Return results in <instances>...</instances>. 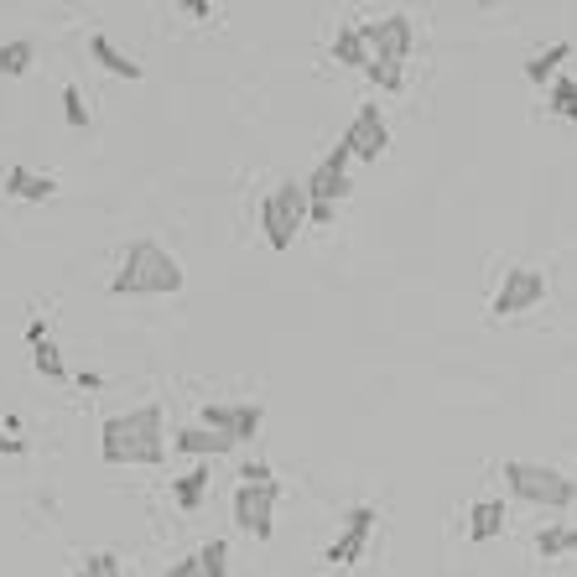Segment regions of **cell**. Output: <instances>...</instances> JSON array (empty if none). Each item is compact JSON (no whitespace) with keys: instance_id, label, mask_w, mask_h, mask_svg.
<instances>
[{"instance_id":"cell-1","label":"cell","mask_w":577,"mask_h":577,"mask_svg":"<svg viewBox=\"0 0 577 577\" xmlns=\"http://www.w3.org/2000/svg\"><path fill=\"white\" fill-rule=\"evenodd\" d=\"M100 458L110 468H125V463H162L167 458V416L156 401L125 411V416H110L100 426Z\"/></svg>"},{"instance_id":"cell-2","label":"cell","mask_w":577,"mask_h":577,"mask_svg":"<svg viewBox=\"0 0 577 577\" xmlns=\"http://www.w3.org/2000/svg\"><path fill=\"white\" fill-rule=\"evenodd\" d=\"M183 281H187L183 260H177L162 239L141 235V239H131V250H125V260H120L110 291H115V297H177Z\"/></svg>"},{"instance_id":"cell-3","label":"cell","mask_w":577,"mask_h":577,"mask_svg":"<svg viewBox=\"0 0 577 577\" xmlns=\"http://www.w3.org/2000/svg\"><path fill=\"white\" fill-rule=\"evenodd\" d=\"M505 490L526 505H542V509H567L577 505V484L561 468H546V463H530V458H509L505 463Z\"/></svg>"},{"instance_id":"cell-4","label":"cell","mask_w":577,"mask_h":577,"mask_svg":"<svg viewBox=\"0 0 577 577\" xmlns=\"http://www.w3.org/2000/svg\"><path fill=\"white\" fill-rule=\"evenodd\" d=\"M302 229H307V193L297 177H287L260 198V235L271 239V250H291V239Z\"/></svg>"},{"instance_id":"cell-5","label":"cell","mask_w":577,"mask_h":577,"mask_svg":"<svg viewBox=\"0 0 577 577\" xmlns=\"http://www.w3.org/2000/svg\"><path fill=\"white\" fill-rule=\"evenodd\" d=\"M546 287H552L546 271H536V266H515V271H505L499 291H494L490 318H521V312H530V307H542Z\"/></svg>"},{"instance_id":"cell-6","label":"cell","mask_w":577,"mask_h":577,"mask_svg":"<svg viewBox=\"0 0 577 577\" xmlns=\"http://www.w3.org/2000/svg\"><path fill=\"white\" fill-rule=\"evenodd\" d=\"M359 37H364V52H370V63H406L411 48H416V27H411V17H380V21H364L359 27Z\"/></svg>"},{"instance_id":"cell-7","label":"cell","mask_w":577,"mask_h":577,"mask_svg":"<svg viewBox=\"0 0 577 577\" xmlns=\"http://www.w3.org/2000/svg\"><path fill=\"white\" fill-rule=\"evenodd\" d=\"M276 499H281V484H276V478H266V484H239L235 490V526L250 530L255 542H271Z\"/></svg>"},{"instance_id":"cell-8","label":"cell","mask_w":577,"mask_h":577,"mask_svg":"<svg viewBox=\"0 0 577 577\" xmlns=\"http://www.w3.org/2000/svg\"><path fill=\"white\" fill-rule=\"evenodd\" d=\"M260 422H266V406H260V401H208L204 416H198V426L229 437L235 447L239 442H250L255 432H260Z\"/></svg>"},{"instance_id":"cell-9","label":"cell","mask_w":577,"mask_h":577,"mask_svg":"<svg viewBox=\"0 0 577 577\" xmlns=\"http://www.w3.org/2000/svg\"><path fill=\"white\" fill-rule=\"evenodd\" d=\"M343 152L354 156V162H380V156L391 152V125L380 115V104H359L354 110L349 131H343Z\"/></svg>"},{"instance_id":"cell-10","label":"cell","mask_w":577,"mask_h":577,"mask_svg":"<svg viewBox=\"0 0 577 577\" xmlns=\"http://www.w3.org/2000/svg\"><path fill=\"white\" fill-rule=\"evenodd\" d=\"M349 162H354V156L343 152V141H339V146H333L318 167L307 172V183H302L307 204H333V208H339V198L349 193Z\"/></svg>"},{"instance_id":"cell-11","label":"cell","mask_w":577,"mask_h":577,"mask_svg":"<svg viewBox=\"0 0 577 577\" xmlns=\"http://www.w3.org/2000/svg\"><path fill=\"white\" fill-rule=\"evenodd\" d=\"M370 530H374V509H370V505H354L349 515H343L339 542L328 546V567L349 573V567H354V561L364 557V546H370Z\"/></svg>"},{"instance_id":"cell-12","label":"cell","mask_w":577,"mask_h":577,"mask_svg":"<svg viewBox=\"0 0 577 577\" xmlns=\"http://www.w3.org/2000/svg\"><path fill=\"white\" fill-rule=\"evenodd\" d=\"M6 193L11 198H27V204H48L52 193H58V177L52 172H32V167H6Z\"/></svg>"},{"instance_id":"cell-13","label":"cell","mask_w":577,"mask_h":577,"mask_svg":"<svg viewBox=\"0 0 577 577\" xmlns=\"http://www.w3.org/2000/svg\"><path fill=\"white\" fill-rule=\"evenodd\" d=\"M89 52H94V63H100L104 73H115V79H131V84H141V79H146V69H141L136 58H131V52H120L104 32L89 37Z\"/></svg>"},{"instance_id":"cell-14","label":"cell","mask_w":577,"mask_h":577,"mask_svg":"<svg viewBox=\"0 0 577 577\" xmlns=\"http://www.w3.org/2000/svg\"><path fill=\"white\" fill-rule=\"evenodd\" d=\"M177 453H193V458H224V453H235V442L219 437V432H208V426H183L177 437H172Z\"/></svg>"},{"instance_id":"cell-15","label":"cell","mask_w":577,"mask_h":577,"mask_svg":"<svg viewBox=\"0 0 577 577\" xmlns=\"http://www.w3.org/2000/svg\"><path fill=\"white\" fill-rule=\"evenodd\" d=\"M505 499H478L474 509H468V542H494L499 530H505Z\"/></svg>"},{"instance_id":"cell-16","label":"cell","mask_w":577,"mask_h":577,"mask_svg":"<svg viewBox=\"0 0 577 577\" xmlns=\"http://www.w3.org/2000/svg\"><path fill=\"white\" fill-rule=\"evenodd\" d=\"M567 42H557V48H546V52H536V58H526V79L536 89H546L552 84V79H557V63H567Z\"/></svg>"},{"instance_id":"cell-17","label":"cell","mask_w":577,"mask_h":577,"mask_svg":"<svg viewBox=\"0 0 577 577\" xmlns=\"http://www.w3.org/2000/svg\"><path fill=\"white\" fill-rule=\"evenodd\" d=\"M333 58H339L343 69H370V52H364L359 27H339V37H333Z\"/></svg>"},{"instance_id":"cell-18","label":"cell","mask_w":577,"mask_h":577,"mask_svg":"<svg viewBox=\"0 0 577 577\" xmlns=\"http://www.w3.org/2000/svg\"><path fill=\"white\" fill-rule=\"evenodd\" d=\"M536 552H542L546 561H552V557H573V552H577V526H546L542 536H536Z\"/></svg>"},{"instance_id":"cell-19","label":"cell","mask_w":577,"mask_h":577,"mask_svg":"<svg viewBox=\"0 0 577 577\" xmlns=\"http://www.w3.org/2000/svg\"><path fill=\"white\" fill-rule=\"evenodd\" d=\"M32 58H37V48L27 42V37H17V42L0 48V73H6V79H21V73L32 69Z\"/></svg>"},{"instance_id":"cell-20","label":"cell","mask_w":577,"mask_h":577,"mask_svg":"<svg viewBox=\"0 0 577 577\" xmlns=\"http://www.w3.org/2000/svg\"><path fill=\"white\" fill-rule=\"evenodd\" d=\"M546 110L561 120H577V79H552V100H546Z\"/></svg>"},{"instance_id":"cell-21","label":"cell","mask_w":577,"mask_h":577,"mask_svg":"<svg viewBox=\"0 0 577 577\" xmlns=\"http://www.w3.org/2000/svg\"><path fill=\"white\" fill-rule=\"evenodd\" d=\"M204 494H208V468L198 463L193 474L177 478V505H183V509H198V505H204Z\"/></svg>"},{"instance_id":"cell-22","label":"cell","mask_w":577,"mask_h":577,"mask_svg":"<svg viewBox=\"0 0 577 577\" xmlns=\"http://www.w3.org/2000/svg\"><path fill=\"white\" fill-rule=\"evenodd\" d=\"M198 573H204V577H229V542L214 536V542L198 552Z\"/></svg>"},{"instance_id":"cell-23","label":"cell","mask_w":577,"mask_h":577,"mask_svg":"<svg viewBox=\"0 0 577 577\" xmlns=\"http://www.w3.org/2000/svg\"><path fill=\"white\" fill-rule=\"evenodd\" d=\"M32 364H37V374H48V380H69V364H63V354H58L52 339L32 349Z\"/></svg>"},{"instance_id":"cell-24","label":"cell","mask_w":577,"mask_h":577,"mask_svg":"<svg viewBox=\"0 0 577 577\" xmlns=\"http://www.w3.org/2000/svg\"><path fill=\"white\" fill-rule=\"evenodd\" d=\"M73 577H125V567H120L115 552H94V557H84V567Z\"/></svg>"},{"instance_id":"cell-25","label":"cell","mask_w":577,"mask_h":577,"mask_svg":"<svg viewBox=\"0 0 577 577\" xmlns=\"http://www.w3.org/2000/svg\"><path fill=\"white\" fill-rule=\"evenodd\" d=\"M364 79H370V84H380L385 94H395V89L406 84V73H401V63H370V69H364Z\"/></svg>"},{"instance_id":"cell-26","label":"cell","mask_w":577,"mask_h":577,"mask_svg":"<svg viewBox=\"0 0 577 577\" xmlns=\"http://www.w3.org/2000/svg\"><path fill=\"white\" fill-rule=\"evenodd\" d=\"M63 115H69V125H73V131H84V125H89V104H84V94H79V89H63Z\"/></svg>"},{"instance_id":"cell-27","label":"cell","mask_w":577,"mask_h":577,"mask_svg":"<svg viewBox=\"0 0 577 577\" xmlns=\"http://www.w3.org/2000/svg\"><path fill=\"white\" fill-rule=\"evenodd\" d=\"M239 478H245V484H266V478H271V468L255 458V463H245V468H239Z\"/></svg>"},{"instance_id":"cell-28","label":"cell","mask_w":577,"mask_h":577,"mask_svg":"<svg viewBox=\"0 0 577 577\" xmlns=\"http://www.w3.org/2000/svg\"><path fill=\"white\" fill-rule=\"evenodd\" d=\"M162 577H204V573H198V557H183V561H172Z\"/></svg>"},{"instance_id":"cell-29","label":"cell","mask_w":577,"mask_h":577,"mask_svg":"<svg viewBox=\"0 0 577 577\" xmlns=\"http://www.w3.org/2000/svg\"><path fill=\"white\" fill-rule=\"evenodd\" d=\"M48 339H52V333H48V318H32V328H27V343L37 349V343H48Z\"/></svg>"},{"instance_id":"cell-30","label":"cell","mask_w":577,"mask_h":577,"mask_svg":"<svg viewBox=\"0 0 577 577\" xmlns=\"http://www.w3.org/2000/svg\"><path fill=\"white\" fill-rule=\"evenodd\" d=\"M21 447H27V442H17L11 432H0V458H17Z\"/></svg>"},{"instance_id":"cell-31","label":"cell","mask_w":577,"mask_h":577,"mask_svg":"<svg viewBox=\"0 0 577 577\" xmlns=\"http://www.w3.org/2000/svg\"><path fill=\"white\" fill-rule=\"evenodd\" d=\"M73 380H79L84 391H100V385H104V374H94V370H79V374H73Z\"/></svg>"}]
</instances>
